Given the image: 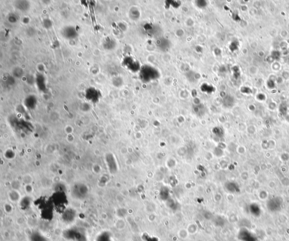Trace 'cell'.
Returning a JSON list of instances; mask_svg holds the SVG:
<instances>
[{"label":"cell","mask_w":289,"mask_h":241,"mask_svg":"<svg viewBox=\"0 0 289 241\" xmlns=\"http://www.w3.org/2000/svg\"><path fill=\"white\" fill-rule=\"evenodd\" d=\"M239 238L242 241H257L255 237L246 229L240 230L239 234Z\"/></svg>","instance_id":"cell-1"}]
</instances>
